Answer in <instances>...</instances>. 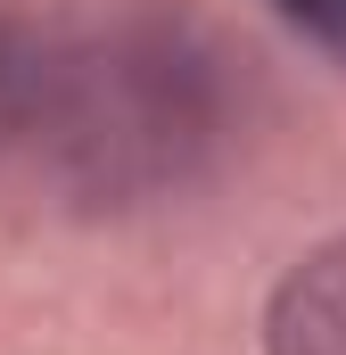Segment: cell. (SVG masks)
<instances>
[{
	"instance_id": "cell-1",
	"label": "cell",
	"mask_w": 346,
	"mask_h": 355,
	"mask_svg": "<svg viewBox=\"0 0 346 355\" xmlns=\"http://www.w3.org/2000/svg\"><path fill=\"white\" fill-rule=\"evenodd\" d=\"M25 124L83 198H149L215 141V58L165 17L99 25L33 67Z\"/></svg>"
},
{
	"instance_id": "cell-2",
	"label": "cell",
	"mask_w": 346,
	"mask_h": 355,
	"mask_svg": "<svg viewBox=\"0 0 346 355\" xmlns=\"http://www.w3.org/2000/svg\"><path fill=\"white\" fill-rule=\"evenodd\" d=\"M264 355H346V240L313 248L264 314Z\"/></svg>"
},
{
	"instance_id": "cell-3",
	"label": "cell",
	"mask_w": 346,
	"mask_h": 355,
	"mask_svg": "<svg viewBox=\"0 0 346 355\" xmlns=\"http://www.w3.org/2000/svg\"><path fill=\"white\" fill-rule=\"evenodd\" d=\"M25 83H33V58H25V42L0 25V149L25 132Z\"/></svg>"
},
{
	"instance_id": "cell-4",
	"label": "cell",
	"mask_w": 346,
	"mask_h": 355,
	"mask_svg": "<svg viewBox=\"0 0 346 355\" xmlns=\"http://www.w3.org/2000/svg\"><path fill=\"white\" fill-rule=\"evenodd\" d=\"M305 42H322V50H338L346 58V0H272Z\"/></svg>"
}]
</instances>
